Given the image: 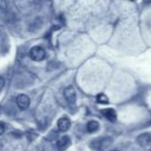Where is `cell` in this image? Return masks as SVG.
I'll use <instances>...</instances> for the list:
<instances>
[{"instance_id":"1","label":"cell","mask_w":151,"mask_h":151,"mask_svg":"<svg viewBox=\"0 0 151 151\" xmlns=\"http://www.w3.org/2000/svg\"><path fill=\"white\" fill-rule=\"evenodd\" d=\"M30 58L33 61H42L46 57V51L44 48L40 46H35L30 50Z\"/></svg>"},{"instance_id":"2","label":"cell","mask_w":151,"mask_h":151,"mask_svg":"<svg viewBox=\"0 0 151 151\" xmlns=\"http://www.w3.org/2000/svg\"><path fill=\"white\" fill-rule=\"evenodd\" d=\"M17 106L20 110H26L30 105V99L26 94H20L17 96Z\"/></svg>"},{"instance_id":"3","label":"cell","mask_w":151,"mask_h":151,"mask_svg":"<svg viewBox=\"0 0 151 151\" xmlns=\"http://www.w3.org/2000/svg\"><path fill=\"white\" fill-rule=\"evenodd\" d=\"M64 97L69 104H75L76 99H77V95H76V91L75 89L71 86H68L64 89Z\"/></svg>"},{"instance_id":"4","label":"cell","mask_w":151,"mask_h":151,"mask_svg":"<svg viewBox=\"0 0 151 151\" xmlns=\"http://www.w3.org/2000/svg\"><path fill=\"white\" fill-rule=\"evenodd\" d=\"M57 126H58V129L60 130V132H66V130H68L69 126H70V121H69L68 118L62 117L58 120Z\"/></svg>"},{"instance_id":"5","label":"cell","mask_w":151,"mask_h":151,"mask_svg":"<svg viewBox=\"0 0 151 151\" xmlns=\"http://www.w3.org/2000/svg\"><path fill=\"white\" fill-rule=\"evenodd\" d=\"M69 145H70V139H69V137L64 136L58 140V142H57V148L60 151H64Z\"/></svg>"},{"instance_id":"6","label":"cell","mask_w":151,"mask_h":151,"mask_svg":"<svg viewBox=\"0 0 151 151\" xmlns=\"http://www.w3.org/2000/svg\"><path fill=\"white\" fill-rule=\"evenodd\" d=\"M151 142V134H143L138 137V143L141 146H147Z\"/></svg>"},{"instance_id":"7","label":"cell","mask_w":151,"mask_h":151,"mask_svg":"<svg viewBox=\"0 0 151 151\" xmlns=\"http://www.w3.org/2000/svg\"><path fill=\"white\" fill-rule=\"evenodd\" d=\"M101 113L104 114V116H105L108 120H110V121H112V122L115 121L116 118H117L115 111H114L113 109H105L101 111Z\"/></svg>"},{"instance_id":"8","label":"cell","mask_w":151,"mask_h":151,"mask_svg":"<svg viewBox=\"0 0 151 151\" xmlns=\"http://www.w3.org/2000/svg\"><path fill=\"white\" fill-rule=\"evenodd\" d=\"M99 124L97 121H94V120H92V121H89L88 124H87L86 128L87 130H88L89 132H95L97 129H99Z\"/></svg>"},{"instance_id":"9","label":"cell","mask_w":151,"mask_h":151,"mask_svg":"<svg viewBox=\"0 0 151 151\" xmlns=\"http://www.w3.org/2000/svg\"><path fill=\"white\" fill-rule=\"evenodd\" d=\"M96 101L99 104H101V105H107L109 103V99L104 93H99V94L96 95Z\"/></svg>"},{"instance_id":"10","label":"cell","mask_w":151,"mask_h":151,"mask_svg":"<svg viewBox=\"0 0 151 151\" xmlns=\"http://www.w3.org/2000/svg\"><path fill=\"white\" fill-rule=\"evenodd\" d=\"M4 84H5V80L1 77V76H0V90L4 87Z\"/></svg>"},{"instance_id":"11","label":"cell","mask_w":151,"mask_h":151,"mask_svg":"<svg viewBox=\"0 0 151 151\" xmlns=\"http://www.w3.org/2000/svg\"><path fill=\"white\" fill-rule=\"evenodd\" d=\"M4 130H5V126H4V124H3L2 122H0V136H1V134H3V132H4Z\"/></svg>"},{"instance_id":"12","label":"cell","mask_w":151,"mask_h":151,"mask_svg":"<svg viewBox=\"0 0 151 151\" xmlns=\"http://www.w3.org/2000/svg\"><path fill=\"white\" fill-rule=\"evenodd\" d=\"M111 151H117V150H111Z\"/></svg>"}]
</instances>
